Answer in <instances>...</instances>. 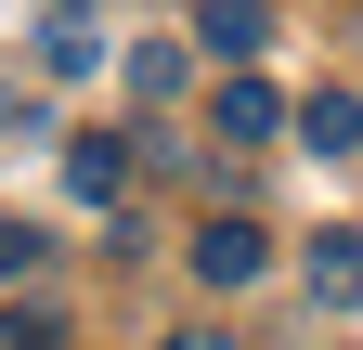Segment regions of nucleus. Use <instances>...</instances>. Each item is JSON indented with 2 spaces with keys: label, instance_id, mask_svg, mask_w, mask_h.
Returning <instances> with one entry per match:
<instances>
[{
  "label": "nucleus",
  "instance_id": "nucleus-1",
  "mask_svg": "<svg viewBox=\"0 0 363 350\" xmlns=\"http://www.w3.org/2000/svg\"><path fill=\"white\" fill-rule=\"evenodd\" d=\"M195 52L247 78V65L272 52V0H195Z\"/></svg>",
  "mask_w": 363,
  "mask_h": 350
},
{
  "label": "nucleus",
  "instance_id": "nucleus-2",
  "mask_svg": "<svg viewBox=\"0 0 363 350\" xmlns=\"http://www.w3.org/2000/svg\"><path fill=\"white\" fill-rule=\"evenodd\" d=\"M195 273H208V286H259V273H272V234H259V221H208V234H195Z\"/></svg>",
  "mask_w": 363,
  "mask_h": 350
},
{
  "label": "nucleus",
  "instance_id": "nucleus-3",
  "mask_svg": "<svg viewBox=\"0 0 363 350\" xmlns=\"http://www.w3.org/2000/svg\"><path fill=\"white\" fill-rule=\"evenodd\" d=\"M311 312H363V234H311Z\"/></svg>",
  "mask_w": 363,
  "mask_h": 350
},
{
  "label": "nucleus",
  "instance_id": "nucleus-4",
  "mask_svg": "<svg viewBox=\"0 0 363 350\" xmlns=\"http://www.w3.org/2000/svg\"><path fill=\"white\" fill-rule=\"evenodd\" d=\"M298 143H311V156H350V143H363V91H311V104H298Z\"/></svg>",
  "mask_w": 363,
  "mask_h": 350
},
{
  "label": "nucleus",
  "instance_id": "nucleus-5",
  "mask_svg": "<svg viewBox=\"0 0 363 350\" xmlns=\"http://www.w3.org/2000/svg\"><path fill=\"white\" fill-rule=\"evenodd\" d=\"M65 195L117 208V195H130V143H65Z\"/></svg>",
  "mask_w": 363,
  "mask_h": 350
},
{
  "label": "nucleus",
  "instance_id": "nucleus-6",
  "mask_svg": "<svg viewBox=\"0 0 363 350\" xmlns=\"http://www.w3.org/2000/svg\"><path fill=\"white\" fill-rule=\"evenodd\" d=\"M272 130H286V104L259 78H220V143H272Z\"/></svg>",
  "mask_w": 363,
  "mask_h": 350
},
{
  "label": "nucleus",
  "instance_id": "nucleus-7",
  "mask_svg": "<svg viewBox=\"0 0 363 350\" xmlns=\"http://www.w3.org/2000/svg\"><path fill=\"white\" fill-rule=\"evenodd\" d=\"M39 65H52V78H91V65H104V26H91V13H52V26H39Z\"/></svg>",
  "mask_w": 363,
  "mask_h": 350
},
{
  "label": "nucleus",
  "instance_id": "nucleus-8",
  "mask_svg": "<svg viewBox=\"0 0 363 350\" xmlns=\"http://www.w3.org/2000/svg\"><path fill=\"white\" fill-rule=\"evenodd\" d=\"M130 91H143V104H169V91H182V52H169V39H143V52H130Z\"/></svg>",
  "mask_w": 363,
  "mask_h": 350
},
{
  "label": "nucleus",
  "instance_id": "nucleus-9",
  "mask_svg": "<svg viewBox=\"0 0 363 350\" xmlns=\"http://www.w3.org/2000/svg\"><path fill=\"white\" fill-rule=\"evenodd\" d=\"M26 273H39V234H26V221H0V286H26Z\"/></svg>",
  "mask_w": 363,
  "mask_h": 350
},
{
  "label": "nucleus",
  "instance_id": "nucleus-10",
  "mask_svg": "<svg viewBox=\"0 0 363 350\" xmlns=\"http://www.w3.org/2000/svg\"><path fill=\"white\" fill-rule=\"evenodd\" d=\"M0 350H39V324H13V312H0Z\"/></svg>",
  "mask_w": 363,
  "mask_h": 350
},
{
  "label": "nucleus",
  "instance_id": "nucleus-11",
  "mask_svg": "<svg viewBox=\"0 0 363 350\" xmlns=\"http://www.w3.org/2000/svg\"><path fill=\"white\" fill-rule=\"evenodd\" d=\"M182 350H247V337H182Z\"/></svg>",
  "mask_w": 363,
  "mask_h": 350
},
{
  "label": "nucleus",
  "instance_id": "nucleus-12",
  "mask_svg": "<svg viewBox=\"0 0 363 350\" xmlns=\"http://www.w3.org/2000/svg\"><path fill=\"white\" fill-rule=\"evenodd\" d=\"M52 13H91V0H52Z\"/></svg>",
  "mask_w": 363,
  "mask_h": 350
}]
</instances>
